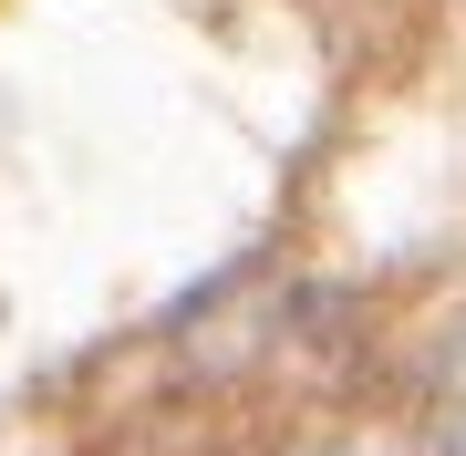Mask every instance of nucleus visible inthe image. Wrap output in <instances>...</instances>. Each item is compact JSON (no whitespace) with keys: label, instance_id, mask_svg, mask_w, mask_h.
I'll list each match as a JSON object with an SVG mask.
<instances>
[{"label":"nucleus","instance_id":"nucleus-1","mask_svg":"<svg viewBox=\"0 0 466 456\" xmlns=\"http://www.w3.org/2000/svg\"><path fill=\"white\" fill-rule=\"evenodd\" d=\"M435 456H466V321L435 353Z\"/></svg>","mask_w":466,"mask_h":456}]
</instances>
